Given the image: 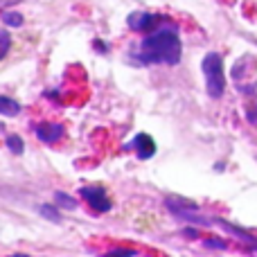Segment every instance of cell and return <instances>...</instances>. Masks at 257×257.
<instances>
[{"mask_svg": "<svg viewBox=\"0 0 257 257\" xmlns=\"http://www.w3.org/2000/svg\"><path fill=\"white\" fill-rule=\"evenodd\" d=\"M181 36H178V27L167 25L160 27V30H154L140 41V45L128 52V59H131L136 66H176L181 61Z\"/></svg>", "mask_w": 257, "mask_h": 257, "instance_id": "cell-1", "label": "cell"}, {"mask_svg": "<svg viewBox=\"0 0 257 257\" xmlns=\"http://www.w3.org/2000/svg\"><path fill=\"white\" fill-rule=\"evenodd\" d=\"M201 70L205 77V90L212 99L223 97L226 93V72H223V59L219 52H208L201 61Z\"/></svg>", "mask_w": 257, "mask_h": 257, "instance_id": "cell-2", "label": "cell"}, {"mask_svg": "<svg viewBox=\"0 0 257 257\" xmlns=\"http://www.w3.org/2000/svg\"><path fill=\"white\" fill-rule=\"evenodd\" d=\"M165 203H167L169 212L176 219H181V221L196 223V226H210V223H212V219L203 217L201 208L196 203H192V201H185V199H181V196H169Z\"/></svg>", "mask_w": 257, "mask_h": 257, "instance_id": "cell-3", "label": "cell"}, {"mask_svg": "<svg viewBox=\"0 0 257 257\" xmlns=\"http://www.w3.org/2000/svg\"><path fill=\"white\" fill-rule=\"evenodd\" d=\"M163 23V16L151 12H131L126 18V25L131 32H138V34H149V32L158 30V25Z\"/></svg>", "mask_w": 257, "mask_h": 257, "instance_id": "cell-4", "label": "cell"}, {"mask_svg": "<svg viewBox=\"0 0 257 257\" xmlns=\"http://www.w3.org/2000/svg\"><path fill=\"white\" fill-rule=\"evenodd\" d=\"M79 194H81V199L90 205V210L97 214L108 212V210L113 208V203L106 196V190H104V187H81Z\"/></svg>", "mask_w": 257, "mask_h": 257, "instance_id": "cell-5", "label": "cell"}, {"mask_svg": "<svg viewBox=\"0 0 257 257\" xmlns=\"http://www.w3.org/2000/svg\"><path fill=\"white\" fill-rule=\"evenodd\" d=\"M36 138L45 145H57L63 136H66V126L59 124V122H41V124L34 126Z\"/></svg>", "mask_w": 257, "mask_h": 257, "instance_id": "cell-6", "label": "cell"}, {"mask_svg": "<svg viewBox=\"0 0 257 257\" xmlns=\"http://www.w3.org/2000/svg\"><path fill=\"white\" fill-rule=\"evenodd\" d=\"M126 149H136L138 158H140V160H149L151 156L156 154V142H154V138H151L149 133H138Z\"/></svg>", "mask_w": 257, "mask_h": 257, "instance_id": "cell-7", "label": "cell"}, {"mask_svg": "<svg viewBox=\"0 0 257 257\" xmlns=\"http://www.w3.org/2000/svg\"><path fill=\"white\" fill-rule=\"evenodd\" d=\"M21 113V104L16 102V99L12 97H5V95H0V115H7V117H14Z\"/></svg>", "mask_w": 257, "mask_h": 257, "instance_id": "cell-8", "label": "cell"}, {"mask_svg": "<svg viewBox=\"0 0 257 257\" xmlns=\"http://www.w3.org/2000/svg\"><path fill=\"white\" fill-rule=\"evenodd\" d=\"M0 18H3V23L7 27H23V23H25L23 14L21 12H14V9H5V12L0 14Z\"/></svg>", "mask_w": 257, "mask_h": 257, "instance_id": "cell-9", "label": "cell"}, {"mask_svg": "<svg viewBox=\"0 0 257 257\" xmlns=\"http://www.w3.org/2000/svg\"><path fill=\"white\" fill-rule=\"evenodd\" d=\"M5 145H7V149L12 151L14 156H23V151H25V142H23L21 136H7L5 138Z\"/></svg>", "mask_w": 257, "mask_h": 257, "instance_id": "cell-10", "label": "cell"}, {"mask_svg": "<svg viewBox=\"0 0 257 257\" xmlns=\"http://www.w3.org/2000/svg\"><path fill=\"white\" fill-rule=\"evenodd\" d=\"M39 212H41V217H45V219H50V221H52V223H61V212H59V208H57V205H50V203H43V205H41V210H39Z\"/></svg>", "mask_w": 257, "mask_h": 257, "instance_id": "cell-11", "label": "cell"}, {"mask_svg": "<svg viewBox=\"0 0 257 257\" xmlns=\"http://www.w3.org/2000/svg\"><path fill=\"white\" fill-rule=\"evenodd\" d=\"M9 48H12V34L0 27V61L9 54Z\"/></svg>", "mask_w": 257, "mask_h": 257, "instance_id": "cell-12", "label": "cell"}, {"mask_svg": "<svg viewBox=\"0 0 257 257\" xmlns=\"http://www.w3.org/2000/svg\"><path fill=\"white\" fill-rule=\"evenodd\" d=\"M54 201H57V205H61V208L77 210V199H72V196H68L66 192H54Z\"/></svg>", "mask_w": 257, "mask_h": 257, "instance_id": "cell-13", "label": "cell"}, {"mask_svg": "<svg viewBox=\"0 0 257 257\" xmlns=\"http://www.w3.org/2000/svg\"><path fill=\"white\" fill-rule=\"evenodd\" d=\"M246 117H248L250 124H257V99H253V104L246 106Z\"/></svg>", "mask_w": 257, "mask_h": 257, "instance_id": "cell-14", "label": "cell"}, {"mask_svg": "<svg viewBox=\"0 0 257 257\" xmlns=\"http://www.w3.org/2000/svg\"><path fill=\"white\" fill-rule=\"evenodd\" d=\"M208 248H217V250H223L226 248V241H221V239H205L203 241Z\"/></svg>", "mask_w": 257, "mask_h": 257, "instance_id": "cell-15", "label": "cell"}, {"mask_svg": "<svg viewBox=\"0 0 257 257\" xmlns=\"http://www.w3.org/2000/svg\"><path fill=\"white\" fill-rule=\"evenodd\" d=\"M108 255H138V250H128V248H115V250H108Z\"/></svg>", "mask_w": 257, "mask_h": 257, "instance_id": "cell-16", "label": "cell"}, {"mask_svg": "<svg viewBox=\"0 0 257 257\" xmlns=\"http://www.w3.org/2000/svg\"><path fill=\"white\" fill-rule=\"evenodd\" d=\"M93 45H95V50H97V52H104V54L108 52L106 43H102V41H97V39H95V41H93Z\"/></svg>", "mask_w": 257, "mask_h": 257, "instance_id": "cell-17", "label": "cell"}]
</instances>
